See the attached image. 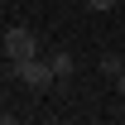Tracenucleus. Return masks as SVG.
Here are the masks:
<instances>
[{
    "label": "nucleus",
    "instance_id": "obj_1",
    "mask_svg": "<svg viewBox=\"0 0 125 125\" xmlns=\"http://www.w3.org/2000/svg\"><path fill=\"white\" fill-rule=\"evenodd\" d=\"M15 77L24 82V87H34V92H48L53 87V67H48V58H15Z\"/></svg>",
    "mask_w": 125,
    "mask_h": 125
},
{
    "label": "nucleus",
    "instance_id": "obj_2",
    "mask_svg": "<svg viewBox=\"0 0 125 125\" xmlns=\"http://www.w3.org/2000/svg\"><path fill=\"white\" fill-rule=\"evenodd\" d=\"M5 53H10V62H15V58H34V53H39V43H34V29H24V24H10V29H5Z\"/></svg>",
    "mask_w": 125,
    "mask_h": 125
},
{
    "label": "nucleus",
    "instance_id": "obj_3",
    "mask_svg": "<svg viewBox=\"0 0 125 125\" xmlns=\"http://www.w3.org/2000/svg\"><path fill=\"white\" fill-rule=\"evenodd\" d=\"M101 72H106V77H120V72H125V58H120V53H101Z\"/></svg>",
    "mask_w": 125,
    "mask_h": 125
},
{
    "label": "nucleus",
    "instance_id": "obj_4",
    "mask_svg": "<svg viewBox=\"0 0 125 125\" xmlns=\"http://www.w3.org/2000/svg\"><path fill=\"white\" fill-rule=\"evenodd\" d=\"M48 67H53V77H67V72H72V53H53Z\"/></svg>",
    "mask_w": 125,
    "mask_h": 125
},
{
    "label": "nucleus",
    "instance_id": "obj_5",
    "mask_svg": "<svg viewBox=\"0 0 125 125\" xmlns=\"http://www.w3.org/2000/svg\"><path fill=\"white\" fill-rule=\"evenodd\" d=\"M87 5H92V10H101V15H106V10H115L120 0H87Z\"/></svg>",
    "mask_w": 125,
    "mask_h": 125
},
{
    "label": "nucleus",
    "instance_id": "obj_6",
    "mask_svg": "<svg viewBox=\"0 0 125 125\" xmlns=\"http://www.w3.org/2000/svg\"><path fill=\"white\" fill-rule=\"evenodd\" d=\"M115 92H120V96H125V72H120V77H115Z\"/></svg>",
    "mask_w": 125,
    "mask_h": 125
},
{
    "label": "nucleus",
    "instance_id": "obj_7",
    "mask_svg": "<svg viewBox=\"0 0 125 125\" xmlns=\"http://www.w3.org/2000/svg\"><path fill=\"white\" fill-rule=\"evenodd\" d=\"M0 125H19V120H15V115H0Z\"/></svg>",
    "mask_w": 125,
    "mask_h": 125
}]
</instances>
